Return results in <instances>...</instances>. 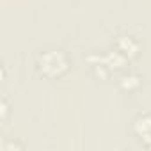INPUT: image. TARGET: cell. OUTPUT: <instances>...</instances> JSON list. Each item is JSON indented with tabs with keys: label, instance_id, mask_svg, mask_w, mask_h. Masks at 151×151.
<instances>
[{
	"label": "cell",
	"instance_id": "obj_1",
	"mask_svg": "<svg viewBox=\"0 0 151 151\" xmlns=\"http://www.w3.org/2000/svg\"><path fill=\"white\" fill-rule=\"evenodd\" d=\"M69 68V60L64 52L60 50H46L37 57V69L45 77H60Z\"/></svg>",
	"mask_w": 151,
	"mask_h": 151
},
{
	"label": "cell",
	"instance_id": "obj_3",
	"mask_svg": "<svg viewBox=\"0 0 151 151\" xmlns=\"http://www.w3.org/2000/svg\"><path fill=\"white\" fill-rule=\"evenodd\" d=\"M121 84H123V87L132 89V87H137V86H139V78H137V77H124Z\"/></svg>",
	"mask_w": 151,
	"mask_h": 151
},
{
	"label": "cell",
	"instance_id": "obj_2",
	"mask_svg": "<svg viewBox=\"0 0 151 151\" xmlns=\"http://www.w3.org/2000/svg\"><path fill=\"white\" fill-rule=\"evenodd\" d=\"M117 48H119V53H126V55H135L139 50L137 43L130 36H121L117 39Z\"/></svg>",
	"mask_w": 151,
	"mask_h": 151
}]
</instances>
